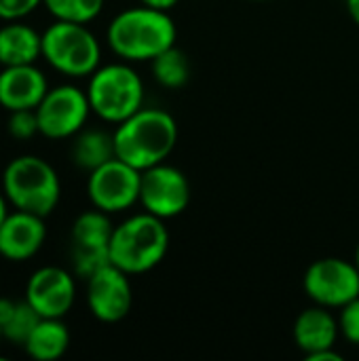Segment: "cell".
Masks as SVG:
<instances>
[{"instance_id":"6da1fadb","label":"cell","mask_w":359,"mask_h":361,"mask_svg":"<svg viewBox=\"0 0 359 361\" xmlns=\"http://www.w3.org/2000/svg\"><path fill=\"white\" fill-rule=\"evenodd\" d=\"M108 44L125 61H152L176 44L178 30L167 11L131 6L121 11L108 25Z\"/></svg>"},{"instance_id":"7a4b0ae2","label":"cell","mask_w":359,"mask_h":361,"mask_svg":"<svg viewBox=\"0 0 359 361\" xmlns=\"http://www.w3.org/2000/svg\"><path fill=\"white\" fill-rule=\"evenodd\" d=\"M114 137L116 157L131 167L144 171L174 152L178 144V123L161 108H140L135 114L118 123Z\"/></svg>"},{"instance_id":"3957f363","label":"cell","mask_w":359,"mask_h":361,"mask_svg":"<svg viewBox=\"0 0 359 361\" xmlns=\"http://www.w3.org/2000/svg\"><path fill=\"white\" fill-rule=\"evenodd\" d=\"M169 250L165 220L142 212L123 220L112 231L110 262L127 275H142L159 267Z\"/></svg>"},{"instance_id":"277c9868","label":"cell","mask_w":359,"mask_h":361,"mask_svg":"<svg viewBox=\"0 0 359 361\" xmlns=\"http://www.w3.org/2000/svg\"><path fill=\"white\" fill-rule=\"evenodd\" d=\"M2 192L15 209L47 218L59 203L61 184L57 171L44 159L23 154L6 165Z\"/></svg>"},{"instance_id":"5b68a950","label":"cell","mask_w":359,"mask_h":361,"mask_svg":"<svg viewBox=\"0 0 359 361\" xmlns=\"http://www.w3.org/2000/svg\"><path fill=\"white\" fill-rule=\"evenodd\" d=\"M91 112L106 123H123L144 108V82L129 63L99 66L87 87Z\"/></svg>"},{"instance_id":"8992f818","label":"cell","mask_w":359,"mask_h":361,"mask_svg":"<svg viewBox=\"0 0 359 361\" xmlns=\"http://www.w3.org/2000/svg\"><path fill=\"white\" fill-rule=\"evenodd\" d=\"M42 57L53 70L72 78H83L99 68L102 49L87 23L57 19L42 34Z\"/></svg>"},{"instance_id":"52a82bcc","label":"cell","mask_w":359,"mask_h":361,"mask_svg":"<svg viewBox=\"0 0 359 361\" xmlns=\"http://www.w3.org/2000/svg\"><path fill=\"white\" fill-rule=\"evenodd\" d=\"M142 171L121 161L118 157L89 171L87 197L95 209L118 214L140 203Z\"/></svg>"},{"instance_id":"ba28073f","label":"cell","mask_w":359,"mask_h":361,"mask_svg":"<svg viewBox=\"0 0 359 361\" xmlns=\"http://www.w3.org/2000/svg\"><path fill=\"white\" fill-rule=\"evenodd\" d=\"M91 112L87 91L74 85L49 89L36 108L38 131L49 140H66L83 131Z\"/></svg>"},{"instance_id":"9c48e42d","label":"cell","mask_w":359,"mask_h":361,"mask_svg":"<svg viewBox=\"0 0 359 361\" xmlns=\"http://www.w3.org/2000/svg\"><path fill=\"white\" fill-rule=\"evenodd\" d=\"M305 294L326 309H343L359 296V269L343 258L315 260L303 277Z\"/></svg>"},{"instance_id":"30bf717a","label":"cell","mask_w":359,"mask_h":361,"mask_svg":"<svg viewBox=\"0 0 359 361\" xmlns=\"http://www.w3.org/2000/svg\"><path fill=\"white\" fill-rule=\"evenodd\" d=\"M190 203L188 178L174 165L159 163L142 171L140 182V205L144 212L169 220L180 216Z\"/></svg>"},{"instance_id":"8fae6325","label":"cell","mask_w":359,"mask_h":361,"mask_svg":"<svg viewBox=\"0 0 359 361\" xmlns=\"http://www.w3.org/2000/svg\"><path fill=\"white\" fill-rule=\"evenodd\" d=\"M112 222L106 212L91 209L80 214L72 224V264L83 279L110 264Z\"/></svg>"},{"instance_id":"7c38bea8","label":"cell","mask_w":359,"mask_h":361,"mask_svg":"<svg viewBox=\"0 0 359 361\" xmlns=\"http://www.w3.org/2000/svg\"><path fill=\"white\" fill-rule=\"evenodd\" d=\"M87 281V305L95 319L116 324L125 319L133 305L129 275L112 262L95 271Z\"/></svg>"},{"instance_id":"4fadbf2b","label":"cell","mask_w":359,"mask_h":361,"mask_svg":"<svg viewBox=\"0 0 359 361\" xmlns=\"http://www.w3.org/2000/svg\"><path fill=\"white\" fill-rule=\"evenodd\" d=\"M74 298H76L74 277L59 267L38 269L25 286V300L40 317L61 319L72 309Z\"/></svg>"},{"instance_id":"5bb4252c","label":"cell","mask_w":359,"mask_h":361,"mask_svg":"<svg viewBox=\"0 0 359 361\" xmlns=\"http://www.w3.org/2000/svg\"><path fill=\"white\" fill-rule=\"evenodd\" d=\"M47 239L44 218L15 209L0 226V256L11 262H23L36 256Z\"/></svg>"},{"instance_id":"9a60e30c","label":"cell","mask_w":359,"mask_h":361,"mask_svg":"<svg viewBox=\"0 0 359 361\" xmlns=\"http://www.w3.org/2000/svg\"><path fill=\"white\" fill-rule=\"evenodd\" d=\"M44 74L34 66H4L0 72V106L13 110H36L47 95Z\"/></svg>"},{"instance_id":"2e32d148","label":"cell","mask_w":359,"mask_h":361,"mask_svg":"<svg viewBox=\"0 0 359 361\" xmlns=\"http://www.w3.org/2000/svg\"><path fill=\"white\" fill-rule=\"evenodd\" d=\"M339 334V319H334L330 309L322 305L305 309L294 322V343L305 355L334 349Z\"/></svg>"},{"instance_id":"e0dca14e","label":"cell","mask_w":359,"mask_h":361,"mask_svg":"<svg viewBox=\"0 0 359 361\" xmlns=\"http://www.w3.org/2000/svg\"><path fill=\"white\" fill-rule=\"evenodd\" d=\"M42 57V34L34 27L8 21L0 27V63L2 66H28Z\"/></svg>"},{"instance_id":"ac0fdd59","label":"cell","mask_w":359,"mask_h":361,"mask_svg":"<svg viewBox=\"0 0 359 361\" xmlns=\"http://www.w3.org/2000/svg\"><path fill=\"white\" fill-rule=\"evenodd\" d=\"M70 347V332L61 319L40 317L32 334L28 336L23 349L25 353L36 361L59 360Z\"/></svg>"},{"instance_id":"d6986e66","label":"cell","mask_w":359,"mask_h":361,"mask_svg":"<svg viewBox=\"0 0 359 361\" xmlns=\"http://www.w3.org/2000/svg\"><path fill=\"white\" fill-rule=\"evenodd\" d=\"M114 157H116L114 137L110 133L99 131V129H89V131L76 133V140L72 144V159L78 167L93 171Z\"/></svg>"},{"instance_id":"ffe728a7","label":"cell","mask_w":359,"mask_h":361,"mask_svg":"<svg viewBox=\"0 0 359 361\" xmlns=\"http://www.w3.org/2000/svg\"><path fill=\"white\" fill-rule=\"evenodd\" d=\"M38 322L40 315L32 309L28 300L15 302L11 298H0V328L6 341L23 347Z\"/></svg>"},{"instance_id":"44dd1931","label":"cell","mask_w":359,"mask_h":361,"mask_svg":"<svg viewBox=\"0 0 359 361\" xmlns=\"http://www.w3.org/2000/svg\"><path fill=\"white\" fill-rule=\"evenodd\" d=\"M152 68V76L154 80L165 87V89H180L188 82L190 78V63L188 57L182 49H178L176 44L165 49L161 55H157L150 61Z\"/></svg>"},{"instance_id":"7402d4cb","label":"cell","mask_w":359,"mask_h":361,"mask_svg":"<svg viewBox=\"0 0 359 361\" xmlns=\"http://www.w3.org/2000/svg\"><path fill=\"white\" fill-rule=\"evenodd\" d=\"M106 0H42V4L49 8V13L55 19L61 21H76V23H89L93 21Z\"/></svg>"},{"instance_id":"603a6c76","label":"cell","mask_w":359,"mask_h":361,"mask_svg":"<svg viewBox=\"0 0 359 361\" xmlns=\"http://www.w3.org/2000/svg\"><path fill=\"white\" fill-rule=\"evenodd\" d=\"M6 129L15 140H30L34 137L38 131V118H36V110H13L8 112V121H6Z\"/></svg>"},{"instance_id":"cb8c5ba5","label":"cell","mask_w":359,"mask_h":361,"mask_svg":"<svg viewBox=\"0 0 359 361\" xmlns=\"http://www.w3.org/2000/svg\"><path fill=\"white\" fill-rule=\"evenodd\" d=\"M339 328H341V334L347 343L359 345V296L341 309Z\"/></svg>"},{"instance_id":"d4e9b609","label":"cell","mask_w":359,"mask_h":361,"mask_svg":"<svg viewBox=\"0 0 359 361\" xmlns=\"http://www.w3.org/2000/svg\"><path fill=\"white\" fill-rule=\"evenodd\" d=\"M42 0H0V19L4 21H19L25 15L34 13Z\"/></svg>"},{"instance_id":"484cf974","label":"cell","mask_w":359,"mask_h":361,"mask_svg":"<svg viewBox=\"0 0 359 361\" xmlns=\"http://www.w3.org/2000/svg\"><path fill=\"white\" fill-rule=\"evenodd\" d=\"M305 360H309V361H343V355H339L334 349H326V351H317V353L305 355Z\"/></svg>"},{"instance_id":"4316f807","label":"cell","mask_w":359,"mask_h":361,"mask_svg":"<svg viewBox=\"0 0 359 361\" xmlns=\"http://www.w3.org/2000/svg\"><path fill=\"white\" fill-rule=\"evenodd\" d=\"M140 2L146 4V6L159 8V11H169V8H174L180 0H140Z\"/></svg>"},{"instance_id":"83f0119b","label":"cell","mask_w":359,"mask_h":361,"mask_svg":"<svg viewBox=\"0 0 359 361\" xmlns=\"http://www.w3.org/2000/svg\"><path fill=\"white\" fill-rule=\"evenodd\" d=\"M347 11H349L351 19L359 25V0H347Z\"/></svg>"},{"instance_id":"f1b7e54d","label":"cell","mask_w":359,"mask_h":361,"mask_svg":"<svg viewBox=\"0 0 359 361\" xmlns=\"http://www.w3.org/2000/svg\"><path fill=\"white\" fill-rule=\"evenodd\" d=\"M6 197H4V192H0V226H2V222H4V218L8 216V209H6Z\"/></svg>"},{"instance_id":"f546056e","label":"cell","mask_w":359,"mask_h":361,"mask_svg":"<svg viewBox=\"0 0 359 361\" xmlns=\"http://www.w3.org/2000/svg\"><path fill=\"white\" fill-rule=\"evenodd\" d=\"M353 262H355V267L359 269V243H358V250H355V260H353Z\"/></svg>"},{"instance_id":"4dcf8cb0","label":"cell","mask_w":359,"mask_h":361,"mask_svg":"<svg viewBox=\"0 0 359 361\" xmlns=\"http://www.w3.org/2000/svg\"><path fill=\"white\" fill-rule=\"evenodd\" d=\"M2 338H4V336H2V328H0V343H2Z\"/></svg>"}]
</instances>
